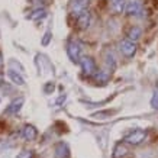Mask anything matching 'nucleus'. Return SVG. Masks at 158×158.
Masks as SVG:
<instances>
[{"label": "nucleus", "mask_w": 158, "mask_h": 158, "mask_svg": "<svg viewBox=\"0 0 158 158\" xmlns=\"http://www.w3.org/2000/svg\"><path fill=\"white\" fill-rule=\"evenodd\" d=\"M67 52H68V57L71 58V61H74V62L81 61V58H83L81 57V44L78 42V41H70Z\"/></svg>", "instance_id": "1"}, {"label": "nucleus", "mask_w": 158, "mask_h": 158, "mask_svg": "<svg viewBox=\"0 0 158 158\" xmlns=\"http://www.w3.org/2000/svg\"><path fill=\"white\" fill-rule=\"evenodd\" d=\"M125 12L128 15H134V16H139L144 12V5L141 0H128L126 2V7Z\"/></svg>", "instance_id": "2"}, {"label": "nucleus", "mask_w": 158, "mask_h": 158, "mask_svg": "<svg viewBox=\"0 0 158 158\" xmlns=\"http://www.w3.org/2000/svg\"><path fill=\"white\" fill-rule=\"evenodd\" d=\"M145 138H147V132L142 129H138V131L131 132L129 135H126L125 136V142L131 145H139Z\"/></svg>", "instance_id": "3"}, {"label": "nucleus", "mask_w": 158, "mask_h": 158, "mask_svg": "<svg viewBox=\"0 0 158 158\" xmlns=\"http://www.w3.org/2000/svg\"><path fill=\"white\" fill-rule=\"evenodd\" d=\"M119 49L125 57H134L135 51H136V47H135V44L131 39H123L119 44Z\"/></svg>", "instance_id": "4"}, {"label": "nucleus", "mask_w": 158, "mask_h": 158, "mask_svg": "<svg viewBox=\"0 0 158 158\" xmlns=\"http://www.w3.org/2000/svg\"><path fill=\"white\" fill-rule=\"evenodd\" d=\"M81 67H83V71H84V74L86 76H93L94 73L97 71V67H96V62H94V60L90 57H84L81 58Z\"/></svg>", "instance_id": "5"}, {"label": "nucleus", "mask_w": 158, "mask_h": 158, "mask_svg": "<svg viewBox=\"0 0 158 158\" xmlns=\"http://www.w3.org/2000/svg\"><path fill=\"white\" fill-rule=\"evenodd\" d=\"M87 10V0H74L73 3V16L78 19L81 15H84Z\"/></svg>", "instance_id": "6"}, {"label": "nucleus", "mask_w": 158, "mask_h": 158, "mask_svg": "<svg viewBox=\"0 0 158 158\" xmlns=\"http://www.w3.org/2000/svg\"><path fill=\"white\" fill-rule=\"evenodd\" d=\"M55 158H67L70 155V149H68V145L64 144V142H58L55 145Z\"/></svg>", "instance_id": "7"}, {"label": "nucleus", "mask_w": 158, "mask_h": 158, "mask_svg": "<svg viewBox=\"0 0 158 158\" xmlns=\"http://www.w3.org/2000/svg\"><path fill=\"white\" fill-rule=\"evenodd\" d=\"M22 105H23V99H22V97L15 99V100L9 105V107L6 109V113H9V115H16V113L22 109Z\"/></svg>", "instance_id": "8"}, {"label": "nucleus", "mask_w": 158, "mask_h": 158, "mask_svg": "<svg viewBox=\"0 0 158 158\" xmlns=\"http://www.w3.org/2000/svg\"><path fill=\"white\" fill-rule=\"evenodd\" d=\"M36 129H35L32 125H26L23 129H22V136H23L26 141H32V139L36 138Z\"/></svg>", "instance_id": "9"}, {"label": "nucleus", "mask_w": 158, "mask_h": 158, "mask_svg": "<svg viewBox=\"0 0 158 158\" xmlns=\"http://www.w3.org/2000/svg\"><path fill=\"white\" fill-rule=\"evenodd\" d=\"M125 7H126V0H112V9L120 13L123 12Z\"/></svg>", "instance_id": "10"}, {"label": "nucleus", "mask_w": 158, "mask_h": 158, "mask_svg": "<svg viewBox=\"0 0 158 158\" xmlns=\"http://www.w3.org/2000/svg\"><path fill=\"white\" fill-rule=\"evenodd\" d=\"M77 22H78V25H80V28H87L89 23H90V13L86 12L84 15H81V16L77 19Z\"/></svg>", "instance_id": "11"}, {"label": "nucleus", "mask_w": 158, "mask_h": 158, "mask_svg": "<svg viewBox=\"0 0 158 158\" xmlns=\"http://www.w3.org/2000/svg\"><path fill=\"white\" fill-rule=\"evenodd\" d=\"M7 74H9V77L12 78V80H13V83L19 84V86H23V84H25V80L19 76V74H16L13 70H9V73H7Z\"/></svg>", "instance_id": "12"}, {"label": "nucleus", "mask_w": 158, "mask_h": 158, "mask_svg": "<svg viewBox=\"0 0 158 158\" xmlns=\"http://www.w3.org/2000/svg\"><path fill=\"white\" fill-rule=\"evenodd\" d=\"M139 36H141V29H139L138 26H134V28L129 31V38L134 39V41H136Z\"/></svg>", "instance_id": "13"}, {"label": "nucleus", "mask_w": 158, "mask_h": 158, "mask_svg": "<svg viewBox=\"0 0 158 158\" xmlns=\"http://www.w3.org/2000/svg\"><path fill=\"white\" fill-rule=\"evenodd\" d=\"M45 16V10L44 9H39V10H35L32 15H29V19H39V18H44Z\"/></svg>", "instance_id": "14"}, {"label": "nucleus", "mask_w": 158, "mask_h": 158, "mask_svg": "<svg viewBox=\"0 0 158 158\" xmlns=\"http://www.w3.org/2000/svg\"><path fill=\"white\" fill-rule=\"evenodd\" d=\"M18 158H34V152H32V151H28V149H23V151L18 155Z\"/></svg>", "instance_id": "15"}, {"label": "nucleus", "mask_w": 158, "mask_h": 158, "mask_svg": "<svg viewBox=\"0 0 158 158\" xmlns=\"http://www.w3.org/2000/svg\"><path fill=\"white\" fill-rule=\"evenodd\" d=\"M152 106L155 107V109H158V89L155 90V93H154V96H152Z\"/></svg>", "instance_id": "16"}, {"label": "nucleus", "mask_w": 158, "mask_h": 158, "mask_svg": "<svg viewBox=\"0 0 158 158\" xmlns=\"http://www.w3.org/2000/svg\"><path fill=\"white\" fill-rule=\"evenodd\" d=\"M48 39H49V34H47L45 35V38H44V41H42L44 45H47V44H48Z\"/></svg>", "instance_id": "17"}, {"label": "nucleus", "mask_w": 158, "mask_h": 158, "mask_svg": "<svg viewBox=\"0 0 158 158\" xmlns=\"http://www.w3.org/2000/svg\"><path fill=\"white\" fill-rule=\"evenodd\" d=\"M0 65H2V58H0Z\"/></svg>", "instance_id": "18"}]
</instances>
